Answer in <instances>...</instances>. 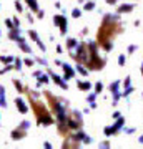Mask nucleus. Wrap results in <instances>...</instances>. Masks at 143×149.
Instances as JSON below:
<instances>
[{"label":"nucleus","instance_id":"obj_1","mask_svg":"<svg viewBox=\"0 0 143 149\" xmlns=\"http://www.w3.org/2000/svg\"><path fill=\"white\" fill-rule=\"evenodd\" d=\"M70 56H73V60L77 61V63L88 65V61H90V52H88V47H87L85 43H78V47L75 48V53L73 55L70 53Z\"/></svg>","mask_w":143,"mask_h":149},{"label":"nucleus","instance_id":"obj_2","mask_svg":"<svg viewBox=\"0 0 143 149\" xmlns=\"http://www.w3.org/2000/svg\"><path fill=\"white\" fill-rule=\"evenodd\" d=\"M123 126H125V118H123V116L117 118V121L113 123L111 126H105V128H103V134H105V138H111V136L118 134L123 129Z\"/></svg>","mask_w":143,"mask_h":149},{"label":"nucleus","instance_id":"obj_3","mask_svg":"<svg viewBox=\"0 0 143 149\" xmlns=\"http://www.w3.org/2000/svg\"><path fill=\"white\" fill-rule=\"evenodd\" d=\"M53 25L60 28L62 35H67V32H68V20H67L65 15H53Z\"/></svg>","mask_w":143,"mask_h":149},{"label":"nucleus","instance_id":"obj_4","mask_svg":"<svg viewBox=\"0 0 143 149\" xmlns=\"http://www.w3.org/2000/svg\"><path fill=\"white\" fill-rule=\"evenodd\" d=\"M48 74H50V80H53V83L57 86H60L62 90H68V83L63 80V76H58L57 73H53L52 70H48Z\"/></svg>","mask_w":143,"mask_h":149},{"label":"nucleus","instance_id":"obj_5","mask_svg":"<svg viewBox=\"0 0 143 149\" xmlns=\"http://www.w3.org/2000/svg\"><path fill=\"white\" fill-rule=\"evenodd\" d=\"M37 118H38V124L40 126H50V124H53V118L48 114L47 111H43V113H38L37 114Z\"/></svg>","mask_w":143,"mask_h":149},{"label":"nucleus","instance_id":"obj_6","mask_svg":"<svg viewBox=\"0 0 143 149\" xmlns=\"http://www.w3.org/2000/svg\"><path fill=\"white\" fill-rule=\"evenodd\" d=\"M62 70H63V80H65V81H70L72 78H75V74H77V70L72 68L68 63H63V65H62Z\"/></svg>","mask_w":143,"mask_h":149},{"label":"nucleus","instance_id":"obj_7","mask_svg":"<svg viewBox=\"0 0 143 149\" xmlns=\"http://www.w3.org/2000/svg\"><path fill=\"white\" fill-rule=\"evenodd\" d=\"M15 43L17 45H18V48H20L22 52H23V53H28V55H33V52H32V47H30V45H28V43H27V40L23 37H18L15 40Z\"/></svg>","mask_w":143,"mask_h":149},{"label":"nucleus","instance_id":"obj_8","mask_svg":"<svg viewBox=\"0 0 143 149\" xmlns=\"http://www.w3.org/2000/svg\"><path fill=\"white\" fill-rule=\"evenodd\" d=\"M28 35H30V38H32L33 42L37 43V47L40 48V50H42L43 53H45V52H47V47H45V43H43L42 40H40V37H38V33L35 32V30H32V28H30V30H28Z\"/></svg>","mask_w":143,"mask_h":149},{"label":"nucleus","instance_id":"obj_9","mask_svg":"<svg viewBox=\"0 0 143 149\" xmlns=\"http://www.w3.org/2000/svg\"><path fill=\"white\" fill-rule=\"evenodd\" d=\"M15 106L18 109V113H22V114H27L28 113V106H27V103L22 98H15Z\"/></svg>","mask_w":143,"mask_h":149},{"label":"nucleus","instance_id":"obj_10","mask_svg":"<svg viewBox=\"0 0 143 149\" xmlns=\"http://www.w3.org/2000/svg\"><path fill=\"white\" fill-rule=\"evenodd\" d=\"M133 10H135V3H127V2H125V3H122V5L118 7L117 13L122 15V13H130V12H133Z\"/></svg>","mask_w":143,"mask_h":149},{"label":"nucleus","instance_id":"obj_11","mask_svg":"<svg viewBox=\"0 0 143 149\" xmlns=\"http://www.w3.org/2000/svg\"><path fill=\"white\" fill-rule=\"evenodd\" d=\"M25 136H27V131H23V129H20V128L13 129V131H12V134H10L12 141H18V139H23Z\"/></svg>","mask_w":143,"mask_h":149},{"label":"nucleus","instance_id":"obj_12","mask_svg":"<svg viewBox=\"0 0 143 149\" xmlns=\"http://www.w3.org/2000/svg\"><path fill=\"white\" fill-rule=\"evenodd\" d=\"M47 83H50V74H48V73H42V74L37 78V86L40 88V86L47 85Z\"/></svg>","mask_w":143,"mask_h":149},{"label":"nucleus","instance_id":"obj_13","mask_svg":"<svg viewBox=\"0 0 143 149\" xmlns=\"http://www.w3.org/2000/svg\"><path fill=\"white\" fill-rule=\"evenodd\" d=\"M5 95H7L5 86H4V85H0V108H7V100H5Z\"/></svg>","mask_w":143,"mask_h":149},{"label":"nucleus","instance_id":"obj_14","mask_svg":"<svg viewBox=\"0 0 143 149\" xmlns=\"http://www.w3.org/2000/svg\"><path fill=\"white\" fill-rule=\"evenodd\" d=\"M65 45H67V48L72 52V50H75V48L78 47V40H77V38L68 37V38H67V42H65Z\"/></svg>","mask_w":143,"mask_h":149},{"label":"nucleus","instance_id":"obj_15","mask_svg":"<svg viewBox=\"0 0 143 149\" xmlns=\"http://www.w3.org/2000/svg\"><path fill=\"white\" fill-rule=\"evenodd\" d=\"M77 86H78L80 91H90L92 90V83L90 81H77Z\"/></svg>","mask_w":143,"mask_h":149},{"label":"nucleus","instance_id":"obj_16","mask_svg":"<svg viewBox=\"0 0 143 149\" xmlns=\"http://www.w3.org/2000/svg\"><path fill=\"white\" fill-rule=\"evenodd\" d=\"M20 35H22L20 28H12V30H8V38H10V40H13V42H15Z\"/></svg>","mask_w":143,"mask_h":149},{"label":"nucleus","instance_id":"obj_17","mask_svg":"<svg viewBox=\"0 0 143 149\" xmlns=\"http://www.w3.org/2000/svg\"><path fill=\"white\" fill-rule=\"evenodd\" d=\"M75 70H77V73H80L82 76H85V78H87V76H88V73H90V71H88V70L83 66V63H77Z\"/></svg>","mask_w":143,"mask_h":149},{"label":"nucleus","instance_id":"obj_18","mask_svg":"<svg viewBox=\"0 0 143 149\" xmlns=\"http://www.w3.org/2000/svg\"><path fill=\"white\" fill-rule=\"evenodd\" d=\"M27 2V5L30 7V10L33 12V13H37L38 10H40V7H38V2L37 0H25Z\"/></svg>","mask_w":143,"mask_h":149},{"label":"nucleus","instance_id":"obj_19","mask_svg":"<svg viewBox=\"0 0 143 149\" xmlns=\"http://www.w3.org/2000/svg\"><path fill=\"white\" fill-rule=\"evenodd\" d=\"M97 8V2L95 0H90V2H85L83 3V10L85 12H92V10H95Z\"/></svg>","mask_w":143,"mask_h":149},{"label":"nucleus","instance_id":"obj_20","mask_svg":"<svg viewBox=\"0 0 143 149\" xmlns=\"http://www.w3.org/2000/svg\"><path fill=\"white\" fill-rule=\"evenodd\" d=\"M120 85H122V81L117 80V81H111L110 86H108V90H110V93H113V91H120Z\"/></svg>","mask_w":143,"mask_h":149},{"label":"nucleus","instance_id":"obj_21","mask_svg":"<svg viewBox=\"0 0 143 149\" xmlns=\"http://www.w3.org/2000/svg\"><path fill=\"white\" fill-rule=\"evenodd\" d=\"M70 116H73L77 121L80 123V124H83V116H82V113L80 111H77V109H72V113H68Z\"/></svg>","mask_w":143,"mask_h":149},{"label":"nucleus","instance_id":"obj_22","mask_svg":"<svg viewBox=\"0 0 143 149\" xmlns=\"http://www.w3.org/2000/svg\"><path fill=\"white\" fill-rule=\"evenodd\" d=\"M13 56H10V55H2V56H0V61H2V63H5V65H8V63H13Z\"/></svg>","mask_w":143,"mask_h":149},{"label":"nucleus","instance_id":"obj_23","mask_svg":"<svg viewBox=\"0 0 143 149\" xmlns=\"http://www.w3.org/2000/svg\"><path fill=\"white\" fill-rule=\"evenodd\" d=\"M101 47H103L105 52H111V50H113V43H111L110 40H105V42H101Z\"/></svg>","mask_w":143,"mask_h":149},{"label":"nucleus","instance_id":"obj_24","mask_svg":"<svg viewBox=\"0 0 143 149\" xmlns=\"http://www.w3.org/2000/svg\"><path fill=\"white\" fill-rule=\"evenodd\" d=\"M111 98H113V106H117L118 100L122 98V93H120V91H113V93H111Z\"/></svg>","mask_w":143,"mask_h":149},{"label":"nucleus","instance_id":"obj_25","mask_svg":"<svg viewBox=\"0 0 143 149\" xmlns=\"http://www.w3.org/2000/svg\"><path fill=\"white\" fill-rule=\"evenodd\" d=\"M22 66H23V60H22V58H15V60H13V68H15V70L20 71Z\"/></svg>","mask_w":143,"mask_h":149},{"label":"nucleus","instance_id":"obj_26","mask_svg":"<svg viewBox=\"0 0 143 149\" xmlns=\"http://www.w3.org/2000/svg\"><path fill=\"white\" fill-rule=\"evenodd\" d=\"M133 91H135V88H133V86H128V88H125V90H123V93H122V98H128V96L132 95Z\"/></svg>","mask_w":143,"mask_h":149},{"label":"nucleus","instance_id":"obj_27","mask_svg":"<svg viewBox=\"0 0 143 149\" xmlns=\"http://www.w3.org/2000/svg\"><path fill=\"white\" fill-rule=\"evenodd\" d=\"M97 96H98V93H95V91H93V93H90V95L85 98V101H87V103H93L97 100Z\"/></svg>","mask_w":143,"mask_h":149},{"label":"nucleus","instance_id":"obj_28","mask_svg":"<svg viewBox=\"0 0 143 149\" xmlns=\"http://www.w3.org/2000/svg\"><path fill=\"white\" fill-rule=\"evenodd\" d=\"M30 124H32L30 121H27V119H23V121H22L20 124H18V128H20V129H23V131H27V129L30 128Z\"/></svg>","mask_w":143,"mask_h":149},{"label":"nucleus","instance_id":"obj_29","mask_svg":"<svg viewBox=\"0 0 143 149\" xmlns=\"http://www.w3.org/2000/svg\"><path fill=\"white\" fill-rule=\"evenodd\" d=\"M10 70H15V68H13V63L5 65V68H2V70H0V74H5V73H8Z\"/></svg>","mask_w":143,"mask_h":149},{"label":"nucleus","instance_id":"obj_30","mask_svg":"<svg viewBox=\"0 0 143 149\" xmlns=\"http://www.w3.org/2000/svg\"><path fill=\"white\" fill-rule=\"evenodd\" d=\"M12 81H13V86L17 88V91L22 93V91H23V85H22V81H18V80H12Z\"/></svg>","mask_w":143,"mask_h":149},{"label":"nucleus","instance_id":"obj_31","mask_svg":"<svg viewBox=\"0 0 143 149\" xmlns=\"http://www.w3.org/2000/svg\"><path fill=\"white\" fill-rule=\"evenodd\" d=\"M93 88H95V93H98V95H100L101 91H103V83H101V81H97Z\"/></svg>","mask_w":143,"mask_h":149},{"label":"nucleus","instance_id":"obj_32","mask_svg":"<svg viewBox=\"0 0 143 149\" xmlns=\"http://www.w3.org/2000/svg\"><path fill=\"white\" fill-rule=\"evenodd\" d=\"M35 61H37V63H40V65H43L45 68H48V61H47L45 58H40V56H35Z\"/></svg>","mask_w":143,"mask_h":149},{"label":"nucleus","instance_id":"obj_33","mask_svg":"<svg viewBox=\"0 0 143 149\" xmlns=\"http://www.w3.org/2000/svg\"><path fill=\"white\" fill-rule=\"evenodd\" d=\"M125 63H127V55H120L118 56V65L120 66H125Z\"/></svg>","mask_w":143,"mask_h":149},{"label":"nucleus","instance_id":"obj_34","mask_svg":"<svg viewBox=\"0 0 143 149\" xmlns=\"http://www.w3.org/2000/svg\"><path fill=\"white\" fill-rule=\"evenodd\" d=\"M72 17H73V18H80V17H82V10H80V8H73V10H72Z\"/></svg>","mask_w":143,"mask_h":149},{"label":"nucleus","instance_id":"obj_35","mask_svg":"<svg viewBox=\"0 0 143 149\" xmlns=\"http://www.w3.org/2000/svg\"><path fill=\"white\" fill-rule=\"evenodd\" d=\"M23 63H25L27 66H33V65H35V58H33V56L32 58H25L23 60Z\"/></svg>","mask_w":143,"mask_h":149},{"label":"nucleus","instance_id":"obj_36","mask_svg":"<svg viewBox=\"0 0 143 149\" xmlns=\"http://www.w3.org/2000/svg\"><path fill=\"white\" fill-rule=\"evenodd\" d=\"M5 25H7V28H8V30L15 28V25H13V20H10V18H7V20H5Z\"/></svg>","mask_w":143,"mask_h":149},{"label":"nucleus","instance_id":"obj_37","mask_svg":"<svg viewBox=\"0 0 143 149\" xmlns=\"http://www.w3.org/2000/svg\"><path fill=\"white\" fill-rule=\"evenodd\" d=\"M137 50H138V47H137V45H130V47H128V50H127V52H128V55H132V53H135Z\"/></svg>","mask_w":143,"mask_h":149},{"label":"nucleus","instance_id":"obj_38","mask_svg":"<svg viewBox=\"0 0 143 149\" xmlns=\"http://www.w3.org/2000/svg\"><path fill=\"white\" fill-rule=\"evenodd\" d=\"M98 148H101V149L110 148V143H108V141H101V143H98Z\"/></svg>","mask_w":143,"mask_h":149},{"label":"nucleus","instance_id":"obj_39","mask_svg":"<svg viewBox=\"0 0 143 149\" xmlns=\"http://www.w3.org/2000/svg\"><path fill=\"white\" fill-rule=\"evenodd\" d=\"M123 86H125V88L132 86V76H127V78H125V83H123Z\"/></svg>","mask_w":143,"mask_h":149},{"label":"nucleus","instance_id":"obj_40","mask_svg":"<svg viewBox=\"0 0 143 149\" xmlns=\"http://www.w3.org/2000/svg\"><path fill=\"white\" fill-rule=\"evenodd\" d=\"M13 5H15V8H17V12H22L23 10V5H22L20 2H18V0H17L15 3H13Z\"/></svg>","mask_w":143,"mask_h":149},{"label":"nucleus","instance_id":"obj_41","mask_svg":"<svg viewBox=\"0 0 143 149\" xmlns=\"http://www.w3.org/2000/svg\"><path fill=\"white\" fill-rule=\"evenodd\" d=\"M12 20H13V25H15V28H20V20H18V17H13Z\"/></svg>","mask_w":143,"mask_h":149},{"label":"nucleus","instance_id":"obj_42","mask_svg":"<svg viewBox=\"0 0 143 149\" xmlns=\"http://www.w3.org/2000/svg\"><path fill=\"white\" fill-rule=\"evenodd\" d=\"M123 131H125V134H133L135 131H137V129H135V128H125Z\"/></svg>","mask_w":143,"mask_h":149},{"label":"nucleus","instance_id":"obj_43","mask_svg":"<svg viewBox=\"0 0 143 149\" xmlns=\"http://www.w3.org/2000/svg\"><path fill=\"white\" fill-rule=\"evenodd\" d=\"M43 73V71H42V70H35V71H33V78H38V76H40V74H42Z\"/></svg>","mask_w":143,"mask_h":149},{"label":"nucleus","instance_id":"obj_44","mask_svg":"<svg viewBox=\"0 0 143 149\" xmlns=\"http://www.w3.org/2000/svg\"><path fill=\"white\" fill-rule=\"evenodd\" d=\"M30 96H33L35 100H38V98H40V93H38V91H30Z\"/></svg>","mask_w":143,"mask_h":149},{"label":"nucleus","instance_id":"obj_45","mask_svg":"<svg viewBox=\"0 0 143 149\" xmlns=\"http://www.w3.org/2000/svg\"><path fill=\"white\" fill-rule=\"evenodd\" d=\"M120 116H122V114H120V111H115L113 114H111V118H113V119H117V118H120Z\"/></svg>","mask_w":143,"mask_h":149},{"label":"nucleus","instance_id":"obj_46","mask_svg":"<svg viewBox=\"0 0 143 149\" xmlns=\"http://www.w3.org/2000/svg\"><path fill=\"white\" fill-rule=\"evenodd\" d=\"M43 148L45 149H52V144L48 143V141H45V143H43Z\"/></svg>","mask_w":143,"mask_h":149},{"label":"nucleus","instance_id":"obj_47","mask_svg":"<svg viewBox=\"0 0 143 149\" xmlns=\"http://www.w3.org/2000/svg\"><path fill=\"white\" fill-rule=\"evenodd\" d=\"M37 15H38V18H43V15H45V12H43V10H38V12H37Z\"/></svg>","mask_w":143,"mask_h":149},{"label":"nucleus","instance_id":"obj_48","mask_svg":"<svg viewBox=\"0 0 143 149\" xmlns=\"http://www.w3.org/2000/svg\"><path fill=\"white\" fill-rule=\"evenodd\" d=\"M57 53H63V48H62V47H60V45H57Z\"/></svg>","mask_w":143,"mask_h":149},{"label":"nucleus","instance_id":"obj_49","mask_svg":"<svg viewBox=\"0 0 143 149\" xmlns=\"http://www.w3.org/2000/svg\"><path fill=\"white\" fill-rule=\"evenodd\" d=\"M55 65H57V66H62V65H63V61H62V60H58V58H57V60H55Z\"/></svg>","mask_w":143,"mask_h":149},{"label":"nucleus","instance_id":"obj_50","mask_svg":"<svg viewBox=\"0 0 143 149\" xmlns=\"http://www.w3.org/2000/svg\"><path fill=\"white\" fill-rule=\"evenodd\" d=\"M117 2H118V0H106V3H108V5H115Z\"/></svg>","mask_w":143,"mask_h":149},{"label":"nucleus","instance_id":"obj_51","mask_svg":"<svg viewBox=\"0 0 143 149\" xmlns=\"http://www.w3.org/2000/svg\"><path fill=\"white\" fill-rule=\"evenodd\" d=\"M55 8H58V10L62 8V5H60V2H55Z\"/></svg>","mask_w":143,"mask_h":149},{"label":"nucleus","instance_id":"obj_52","mask_svg":"<svg viewBox=\"0 0 143 149\" xmlns=\"http://www.w3.org/2000/svg\"><path fill=\"white\" fill-rule=\"evenodd\" d=\"M90 108H92V109H95V108H97V103H95V101L90 103Z\"/></svg>","mask_w":143,"mask_h":149},{"label":"nucleus","instance_id":"obj_53","mask_svg":"<svg viewBox=\"0 0 143 149\" xmlns=\"http://www.w3.org/2000/svg\"><path fill=\"white\" fill-rule=\"evenodd\" d=\"M138 143H140V144H143V134L140 136V138H138Z\"/></svg>","mask_w":143,"mask_h":149},{"label":"nucleus","instance_id":"obj_54","mask_svg":"<svg viewBox=\"0 0 143 149\" xmlns=\"http://www.w3.org/2000/svg\"><path fill=\"white\" fill-rule=\"evenodd\" d=\"M142 70H143V63H142Z\"/></svg>","mask_w":143,"mask_h":149},{"label":"nucleus","instance_id":"obj_55","mask_svg":"<svg viewBox=\"0 0 143 149\" xmlns=\"http://www.w3.org/2000/svg\"><path fill=\"white\" fill-rule=\"evenodd\" d=\"M142 74H143V70H142Z\"/></svg>","mask_w":143,"mask_h":149},{"label":"nucleus","instance_id":"obj_56","mask_svg":"<svg viewBox=\"0 0 143 149\" xmlns=\"http://www.w3.org/2000/svg\"><path fill=\"white\" fill-rule=\"evenodd\" d=\"M0 126H2V123H0Z\"/></svg>","mask_w":143,"mask_h":149}]
</instances>
